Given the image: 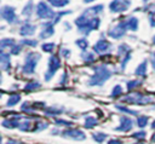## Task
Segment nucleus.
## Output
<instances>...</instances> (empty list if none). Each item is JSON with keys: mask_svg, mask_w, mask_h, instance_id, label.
Listing matches in <instances>:
<instances>
[{"mask_svg": "<svg viewBox=\"0 0 155 144\" xmlns=\"http://www.w3.org/2000/svg\"><path fill=\"white\" fill-rule=\"evenodd\" d=\"M105 138H107V134L105 133H102V132H98V133H94L93 134V139L96 142H98V143H102Z\"/></svg>", "mask_w": 155, "mask_h": 144, "instance_id": "27", "label": "nucleus"}, {"mask_svg": "<svg viewBox=\"0 0 155 144\" xmlns=\"http://www.w3.org/2000/svg\"><path fill=\"white\" fill-rule=\"evenodd\" d=\"M140 85V81H138V80H132V81H128L127 82V90H133V88H136L137 86H139Z\"/></svg>", "mask_w": 155, "mask_h": 144, "instance_id": "29", "label": "nucleus"}, {"mask_svg": "<svg viewBox=\"0 0 155 144\" xmlns=\"http://www.w3.org/2000/svg\"><path fill=\"white\" fill-rule=\"evenodd\" d=\"M132 128V120L127 116H121L120 117V126L116 127V131H121V132H128Z\"/></svg>", "mask_w": 155, "mask_h": 144, "instance_id": "13", "label": "nucleus"}, {"mask_svg": "<svg viewBox=\"0 0 155 144\" xmlns=\"http://www.w3.org/2000/svg\"><path fill=\"white\" fill-rule=\"evenodd\" d=\"M16 45V42H15V40L13 39H2L1 41H0V48H1V51H4L6 47H13Z\"/></svg>", "mask_w": 155, "mask_h": 144, "instance_id": "18", "label": "nucleus"}, {"mask_svg": "<svg viewBox=\"0 0 155 144\" xmlns=\"http://www.w3.org/2000/svg\"><path fill=\"white\" fill-rule=\"evenodd\" d=\"M36 15L41 19H51L52 17H54V12L52 11V8L48 7V5L44 1H40L36 5Z\"/></svg>", "mask_w": 155, "mask_h": 144, "instance_id": "5", "label": "nucleus"}, {"mask_svg": "<svg viewBox=\"0 0 155 144\" xmlns=\"http://www.w3.org/2000/svg\"><path fill=\"white\" fill-rule=\"evenodd\" d=\"M109 50H110V42L107 41V40H104V39H99L94 44V46H93V51L96 53H99V54L101 53H104V52H107Z\"/></svg>", "mask_w": 155, "mask_h": 144, "instance_id": "11", "label": "nucleus"}, {"mask_svg": "<svg viewBox=\"0 0 155 144\" xmlns=\"http://www.w3.org/2000/svg\"><path fill=\"white\" fill-rule=\"evenodd\" d=\"M23 45H28V46H36V41L35 40H22Z\"/></svg>", "mask_w": 155, "mask_h": 144, "instance_id": "37", "label": "nucleus"}, {"mask_svg": "<svg viewBox=\"0 0 155 144\" xmlns=\"http://www.w3.org/2000/svg\"><path fill=\"white\" fill-rule=\"evenodd\" d=\"M75 44H76L81 50H86L87 46H88V42H87V40H85V39H78V40L75 41Z\"/></svg>", "mask_w": 155, "mask_h": 144, "instance_id": "26", "label": "nucleus"}, {"mask_svg": "<svg viewBox=\"0 0 155 144\" xmlns=\"http://www.w3.org/2000/svg\"><path fill=\"white\" fill-rule=\"evenodd\" d=\"M153 99L150 97H147L139 92H134V93H130L125 97L124 102H127V103H132V104H148L150 103Z\"/></svg>", "mask_w": 155, "mask_h": 144, "instance_id": "4", "label": "nucleus"}, {"mask_svg": "<svg viewBox=\"0 0 155 144\" xmlns=\"http://www.w3.org/2000/svg\"><path fill=\"white\" fill-rule=\"evenodd\" d=\"M116 108H117L119 110H121V111L127 113V114H132V115H137V114H138L136 110H130V109H127L126 106H122V105H116Z\"/></svg>", "mask_w": 155, "mask_h": 144, "instance_id": "33", "label": "nucleus"}, {"mask_svg": "<svg viewBox=\"0 0 155 144\" xmlns=\"http://www.w3.org/2000/svg\"><path fill=\"white\" fill-rule=\"evenodd\" d=\"M151 65H153V68H154V70H155V52L153 53V58H151Z\"/></svg>", "mask_w": 155, "mask_h": 144, "instance_id": "44", "label": "nucleus"}, {"mask_svg": "<svg viewBox=\"0 0 155 144\" xmlns=\"http://www.w3.org/2000/svg\"><path fill=\"white\" fill-rule=\"evenodd\" d=\"M108 144H122V143H121L120 139H110V140L108 142Z\"/></svg>", "mask_w": 155, "mask_h": 144, "instance_id": "42", "label": "nucleus"}, {"mask_svg": "<svg viewBox=\"0 0 155 144\" xmlns=\"http://www.w3.org/2000/svg\"><path fill=\"white\" fill-rule=\"evenodd\" d=\"M126 29H127V28H126L125 21H122V22L117 23L114 28H111V29L108 31V35H109L110 38H113V39H120V38H122V36L125 35Z\"/></svg>", "mask_w": 155, "mask_h": 144, "instance_id": "8", "label": "nucleus"}, {"mask_svg": "<svg viewBox=\"0 0 155 144\" xmlns=\"http://www.w3.org/2000/svg\"><path fill=\"white\" fill-rule=\"evenodd\" d=\"M45 113L47 115H56V114H61L62 110L61 109H53V108H48V109H45Z\"/></svg>", "mask_w": 155, "mask_h": 144, "instance_id": "35", "label": "nucleus"}, {"mask_svg": "<svg viewBox=\"0 0 155 144\" xmlns=\"http://www.w3.org/2000/svg\"><path fill=\"white\" fill-rule=\"evenodd\" d=\"M92 1H94V0H84V2H86V4L87 2H92Z\"/></svg>", "mask_w": 155, "mask_h": 144, "instance_id": "45", "label": "nucleus"}, {"mask_svg": "<svg viewBox=\"0 0 155 144\" xmlns=\"http://www.w3.org/2000/svg\"><path fill=\"white\" fill-rule=\"evenodd\" d=\"M18 128L22 129V131H29V128H30V121L29 120H25L23 122H19Z\"/></svg>", "mask_w": 155, "mask_h": 144, "instance_id": "28", "label": "nucleus"}, {"mask_svg": "<svg viewBox=\"0 0 155 144\" xmlns=\"http://www.w3.org/2000/svg\"><path fill=\"white\" fill-rule=\"evenodd\" d=\"M75 24L81 33L88 34L99 27L101 21L98 17H92V16H88L86 13H82L80 17H78L75 19Z\"/></svg>", "mask_w": 155, "mask_h": 144, "instance_id": "1", "label": "nucleus"}, {"mask_svg": "<svg viewBox=\"0 0 155 144\" xmlns=\"http://www.w3.org/2000/svg\"><path fill=\"white\" fill-rule=\"evenodd\" d=\"M125 24L128 30L134 31L138 29V19L136 17H128L127 19H125Z\"/></svg>", "mask_w": 155, "mask_h": 144, "instance_id": "16", "label": "nucleus"}, {"mask_svg": "<svg viewBox=\"0 0 155 144\" xmlns=\"http://www.w3.org/2000/svg\"><path fill=\"white\" fill-rule=\"evenodd\" d=\"M65 138H71V139H75V140H84L85 139V133L81 131V129H78V128H69V129H64L63 133H62Z\"/></svg>", "mask_w": 155, "mask_h": 144, "instance_id": "10", "label": "nucleus"}, {"mask_svg": "<svg viewBox=\"0 0 155 144\" xmlns=\"http://www.w3.org/2000/svg\"><path fill=\"white\" fill-rule=\"evenodd\" d=\"M59 67H61V59L58 58V56H51L48 59V70L45 74V80L48 81L53 76V74L59 69Z\"/></svg>", "mask_w": 155, "mask_h": 144, "instance_id": "7", "label": "nucleus"}, {"mask_svg": "<svg viewBox=\"0 0 155 144\" xmlns=\"http://www.w3.org/2000/svg\"><path fill=\"white\" fill-rule=\"evenodd\" d=\"M151 127H153V128H154V129H155V121H154V122H153V123H151Z\"/></svg>", "mask_w": 155, "mask_h": 144, "instance_id": "46", "label": "nucleus"}, {"mask_svg": "<svg viewBox=\"0 0 155 144\" xmlns=\"http://www.w3.org/2000/svg\"><path fill=\"white\" fill-rule=\"evenodd\" d=\"M53 22H47V23H44L42 24V30L40 33V39H47L50 38L51 35H53L54 33V29H53Z\"/></svg>", "mask_w": 155, "mask_h": 144, "instance_id": "12", "label": "nucleus"}, {"mask_svg": "<svg viewBox=\"0 0 155 144\" xmlns=\"http://www.w3.org/2000/svg\"><path fill=\"white\" fill-rule=\"evenodd\" d=\"M126 52H130V47L126 45V44H122L119 46V52L117 54H122V53H126Z\"/></svg>", "mask_w": 155, "mask_h": 144, "instance_id": "34", "label": "nucleus"}, {"mask_svg": "<svg viewBox=\"0 0 155 144\" xmlns=\"http://www.w3.org/2000/svg\"><path fill=\"white\" fill-rule=\"evenodd\" d=\"M145 136H147V133H145L144 131H140V132H136V133H133V134H132V138L138 139V140H142V139L145 138Z\"/></svg>", "mask_w": 155, "mask_h": 144, "instance_id": "31", "label": "nucleus"}, {"mask_svg": "<svg viewBox=\"0 0 155 144\" xmlns=\"http://www.w3.org/2000/svg\"><path fill=\"white\" fill-rule=\"evenodd\" d=\"M41 48L45 51V52H52L53 48H54V44L53 42H50V44H44L41 46Z\"/></svg>", "mask_w": 155, "mask_h": 144, "instance_id": "30", "label": "nucleus"}, {"mask_svg": "<svg viewBox=\"0 0 155 144\" xmlns=\"http://www.w3.org/2000/svg\"><path fill=\"white\" fill-rule=\"evenodd\" d=\"M39 87H40V82H38V81H30L29 83L25 85L24 90H25V91H33V90L39 88Z\"/></svg>", "mask_w": 155, "mask_h": 144, "instance_id": "24", "label": "nucleus"}, {"mask_svg": "<svg viewBox=\"0 0 155 144\" xmlns=\"http://www.w3.org/2000/svg\"><path fill=\"white\" fill-rule=\"evenodd\" d=\"M56 123H57V125H65V126H71V125H73V122L64 121V120H56Z\"/></svg>", "mask_w": 155, "mask_h": 144, "instance_id": "39", "label": "nucleus"}, {"mask_svg": "<svg viewBox=\"0 0 155 144\" xmlns=\"http://www.w3.org/2000/svg\"><path fill=\"white\" fill-rule=\"evenodd\" d=\"M151 140H153V142H155V134L153 136V139H151Z\"/></svg>", "mask_w": 155, "mask_h": 144, "instance_id": "47", "label": "nucleus"}, {"mask_svg": "<svg viewBox=\"0 0 155 144\" xmlns=\"http://www.w3.org/2000/svg\"><path fill=\"white\" fill-rule=\"evenodd\" d=\"M148 121H149V117H148V116H139V117L137 119V125H138V127L143 128V127L147 126Z\"/></svg>", "mask_w": 155, "mask_h": 144, "instance_id": "25", "label": "nucleus"}, {"mask_svg": "<svg viewBox=\"0 0 155 144\" xmlns=\"http://www.w3.org/2000/svg\"><path fill=\"white\" fill-rule=\"evenodd\" d=\"M121 93H122V88H121V86H120V85H116V86L114 87L113 92H111V96H113V97H117V96H120Z\"/></svg>", "mask_w": 155, "mask_h": 144, "instance_id": "32", "label": "nucleus"}, {"mask_svg": "<svg viewBox=\"0 0 155 144\" xmlns=\"http://www.w3.org/2000/svg\"><path fill=\"white\" fill-rule=\"evenodd\" d=\"M1 17L7 22V23H15L17 19L16 12H15V7L12 6H2L1 7Z\"/></svg>", "mask_w": 155, "mask_h": 144, "instance_id": "9", "label": "nucleus"}, {"mask_svg": "<svg viewBox=\"0 0 155 144\" xmlns=\"http://www.w3.org/2000/svg\"><path fill=\"white\" fill-rule=\"evenodd\" d=\"M110 76H111V71H110L107 67H104V65L96 67V68H94V74H93V76L90 79L88 85H91V86H101V85H103Z\"/></svg>", "mask_w": 155, "mask_h": 144, "instance_id": "2", "label": "nucleus"}, {"mask_svg": "<svg viewBox=\"0 0 155 144\" xmlns=\"http://www.w3.org/2000/svg\"><path fill=\"white\" fill-rule=\"evenodd\" d=\"M6 144H24V143H21V142H18V140H8Z\"/></svg>", "mask_w": 155, "mask_h": 144, "instance_id": "43", "label": "nucleus"}, {"mask_svg": "<svg viewBox=\"0 0 155 144\" xmlns=\"http://www.w3.org/2000/svg\"><path fill=\"white\" fill-rule=\"evenodd\" d=\"M47 1L54 7H63L70 2V0H47Z\"/></svg>", "mask_w": 155, "mask_h": 144, "instance_id": "20", "label": "nucleus"}, {"mask_svg": "<svg viewBox=\"0 0 155 144\" xmlns=\"http://www.w3.org/2000/svg\"><path fill=\"white\" fill-rule=\"evenodd\" d=\"M36 27L29 22H25L21 28H19V34L23 36H28V35H33L35 33Z\"/></svg>", "mask_w": 155, "mask_h": 144, "instance_id": "14", "label": "nucleus"}, {"mask_svg": "<svg viewBox=\"0 0 155 144\" xmlns=\"http://www.w3.org/2000/svg\"><path fill=\"white\" fill-rule=\"evenodd\" d=\"M149 21H150L151 27H155V12H151V13H150V16H149Z\"/></svg>", "mask_w": 155, "mask_h": 144, "instance_id": "41", "label": "nucleus"}, {"mask_svg": "<svg viewBox=\"0 0 155 144\" xmlns=\"http://www.w3.org/2000/svg\"><path fill=\"white\" fill-rule=\"evenodd\" d=\"M19 100H21V96L19 94H12V96H10V98L7 100V106H12V105L17 104Z\"/></svg>", "mask_w": 155, "mask_h": 144, "instance_id": "22", "label": "nucleus"}, {"mask_svg": "<svg viewBox=\"0 0 155 144\" xmlns=\"http://www.w3.org/2000/svg\"><path fill=\"white\" fill-rule=\"evenodd\" d=\"M40 59V54L36 53V52H29L25 57V62H24V65H23V73L27 74V75H30L34 73L35 70V67L38 64Z\"/></svg>", "mask_w": 155, "mask_h": 144, "instance_id": "3", "label": "nucleus"}, {"mask_svg": "<svg viewBox=\"0 0 155 144\" xmlns=\"http://www.w3.org/2000/svg\"><path fill=\"white\" fill-rule=\"evenodd\" d=\"M19 52H21V46H19V45H17V46L15 45V46L11 48V53H12V54H18Z\"/></svg>", "mask_w": 155, "mask_h": 144, "instance_id": "38", "label": "nucleus"}, {"mask_svg": "<svg viewBox=\"0 0 155 144\" xmlns=\"http://www.w3.org/2000/svg\"><path fill=\"white\" fill-rule=\"evenodd\" d=\"M131 0H113L109 4V10L114 13H121L130 8Z\"/></svg>", "mask_w": 155, "mask_h": 144, "instance_id": "6", "label": "nucleus"}, {"mask_svg": "<svg viewBox=\"0 0 155 144\" xmlns=\"http://www.w3.org/2000/svg\"><path fill=\"white\" fill-rule=\"evenodd\" d=\"M21 117H22V116H16V117H12V119L4 120V121H2V126H4V127H7V128H15V127H18Z\"/></svg>", "mask_w": 155, "mask_h": 144, "instance_id": "15", "label": "nucleus"}, {"mask_svg": "<svg viewBox=\"0 0 155 144\" xmlns=\"http://www.w3.org/2000/svg\"><path fill=\"white\" fill-rule=\"evenodd\" d=\"M136 144H142V143H136Z\"/></svg>", "mask_w": 155, "mask_h": 144, "instance_id": "49", "label": "nucleus"}, {"mask_svg": "<svg viewBox=\"0 0 155 144\" xmlns=\"http://www.w3.org/2000/svg\"><path fill=\"white\" fill-rule=\"evenodd\" d=\"M31 2H29L25 7H24V10H23V15L24 16H30V13H31Z\"/></svg>", "mask_w": 155, "mask_h": 144, "instance_id": "36", "label": "nucleus"}, {"mask_svg": "<svg viewBox=\"0 0 155 144\" xmlns=\"http://www.w3.org/2000/svg\"><path fill=\"white\" fill-rule=\"evenodd\" d=\"M145 73H147V61L142 62V63L137 67V69L134 70V74L138 75V76H143V75H145Z\"/></svg>", "mask_w": 155, "mask_h": 144, "instance_id": "19", "label": "nucleus"}, {"mask_svg": "<svg viewBox=\"0 0 155 144\" xmlns=\"http://www.w3.org/2000/svg\"><path fill=\"white\" fill-rule=\"evenodd\" d=\"M0 63H1V68L4 70H7L10 68V53H6L4 51H1L0 54Z\"/></svg>", "mask_w": 155, "mask_h": 144, "instance_id": "17", "label": "nucleus"}, {"mask_svg": "<svg viewBox=\"0 0 155 144\" xmlns=\"http://www.w3.org/2000/svg\"><path fill=\"white\" fill-rule=\"evenodd\" d=\"M97 119L96 117H93V116H88V117H86V120H85V126H86V128H92V127H94V125H97Z\"/></svg>", "mask_w": 155, "mask_h": 144, "instance_id": "21", "label": "nucleus"}, {"mask_svg": "<svg viewBox=\"0 0 155 144\" xmlns=\"http://www.w3.org/2000/svg\"><path fill=\"white\" fill-rule=\"evenodd\" d=\"M82 58H84V61H85L87 64H90V63H93V62L96 61V58H94V54H93V53H91V52L84 53V54H82Z\"/></svg>", "mask_w": 155, "mask_h": 144, "instance_id": "23", "label": "nucleus"}, {"mask_svg": "<svg viewBox=\"0 0 155 144\" xmlns=\"http://www.w3.org/2000/svg\"><path fill=\"white\" fill-rule=\"evenodd\" d=\"M153 41H154V44H155V36H154V40H153Z\"/></svg>", "mask_w": 155, "mask_h": 144, "instance_id": "48", "label": "nucleus"}, {"mask_svg": "<svg viewBox=\"0 0 155 144\" xmlns=\"http://www.w3.org/2000/svg\"><path fill=\"white\" fill-rule=\"evenodd\" d=\"M61 53L63 54V57H64V58L70 57V51H69V50H67V48H62V50H61Z\"/></svg>", "mask_w": 155, "mask_h": 144, "instance_id": "40", "label": "nucleus"}]
</instances>
